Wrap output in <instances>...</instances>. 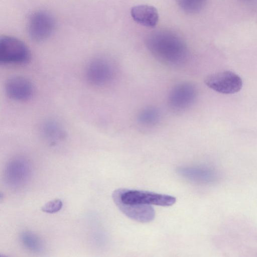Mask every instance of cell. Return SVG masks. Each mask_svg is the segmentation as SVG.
<instances>
[{"label":"cell","mask_w":257,"mask_h":257,"mask_svg":"<svg viewBox=\"0 0 257 257\" xmlns=\"http://www.w3.org/2000/svg\"><path fill=\"white\" fill-rule=\"evenodd\" d=\"M5 88L8 96L17 101L30 99L34 92L32 82L21 76H15L9 78L5 83Z\"/></svg>","instance_id":"obj_8"},{"label":"cell","mask_w":257,"mask_h":257,"mask_svg":"<svg viewBox=\"0 0 257 257\" xmlns=\"http://www.w3.org/2000/svg\"><path fill=\"white\" fill-rule=\"evenodd\" d=\"M180 9L184 12L194 14L200 12L205 7L206 0H176Z\"/></svg>","instance_id":"obj_16"},{"label":"cell","mask_w":257,"mask_h":257,"mask_svg":"<svg viewBox=\"0 0 257 257\" xmlns=\"http://www.w3.org/2000/svg\"><path fill=\"white\" fill-rule=\"evenodd\" d=\"M56 21L49 12L38 10L29 17L27 31L30 38L35 42H42L51 37L56 28Z\"/></svg>","instance_id":"obj_4"},{"label":"cell","mask_w":257,"mask_h":257,"mask_svg":"<svg viewBox=\"0 0 257 257\" xmlns=\"http://www.w3.org/2000/svg\"><path fill=\"white\" fill-rule=\"evenodd\" d=\"M31 58V51L23 41L10 36L1 37V64H25L30 61Z\"/></svg>","instance_id":"obj_3"},{"label":"cell","mask_w":257,"mask_h":257,"mask_svg":"<svg viewBox=\"0 0 257 257\" xmlns=\"http://www.w3.org/2000/svg\"><path fill=\"white\" fill-rule=\"evenodd\" d=\"M117 208L130 218L142 223L152 221L155 211L150 205L128 204L117 199L113 200Z\"/></svg>","instance_id":"obj_9"},{"label":"cell","mask_w":257,"mask_h":257,"mask_svg":"<svg viewBox=\"0 0 257 257\" xmlns=\"http://www.w3.org/2000/svg\"><path fill=\"white\" fill-rule=\"evenodd\" d=\"M197 95V90L193 83H179L174 86L169 93L168 105L174 112H182L193 104Z\"/></svg>","instance_id":"obj_5"},{"label":"cell","mask_w":257,"mask_h":257,"mask_svg":"<svg viewBox=\"0 0 257 257\" xmlns=\"http://www.w3.org/2000/svg\"><path fill=\"white\" fill-rule=\"evenodd\" d=\"M114 74L113 64L103 57L92 59L87 64L85 70V77L88 82L97 86H104L110 83Z\"/></svg>","instance_id":"obj_7"},{"label":"cell","mask_w":257,"mask_h":257,"mask_svg":"<svg viewBox=\"0 0 257 257\" xmlns=\"http://www.w3.org/2000/svg\"><path fill=\"white\" fill-rule=\"evenodd\" d=\"M211 89L223 94H233L240 91L242 86L241 78L230 71H222L208 75L204 80Z\"/></svg>","instance_id":"obj_6"},{"label":"cell","mask_w":257,"mask_h":257,"mask_svg":"<svg viewBox=\"0 0 257 257\" xmlns=\"http://www.w3.org/2000/svg\"><path fill=\"white\" fill-rule=\"evenodd\" d=\"M112 199H117L128 204L155 205L161 206H170L176 201L175 197L167 194L150 191L117 189L112 194Z\"/></svg>","instance_id":"obj_2"},{"label":"cell","mask_w":257,"mask_h":257,"mask_svg":"<svg viewBox=\"0 0 257 257\" xmlns=\"http://www.w3.org/2000/svg\"><path fill=\"white\" fill-rule=\"evenodd\" d=\"M178 172L184 178L195 182H208L213 177L210 170L202 167H182L178 169Z\"/></svg>","instance_id":"obj_12"},{"label":"cell","mask_w":257,"mask_h":257,"mask_svg":"<svg viewBox=\"0 0 257 257\" xmlns=\"http://www.w3.org/2000/svg\"><path fill=\"white\" fill-rule=\"evenodd\" d=\"M62 206L63 203L60 199H54L45 203L41 207V210L46 213H54L60 210Z\"/></svg>","instance_id":"obj_17"},{"label":"cell","mask_w":257,"mask_h":257,"mask_svg":"<svg viewBox=\"0 0 257 257\" xmlns=\"http://www.w3.org/2000/svg\"><path fill=\"white\" fill-rule=\"evenodd\" d=\"M160 117V112L157 107L147 106L139 112L137 121L142 126H154L159 122Z\"/></svg>","instance_id":"obj_14"},{"label":"cell","mask_w":257,"mask_h":257,"mask_svg":"<svg viewBox=\"0 0 257 257\" xmlns=\"http://www.w3.org/2000/svg\"><path fill=\"white\" fill-rule=\"evenodd\" d=\"M42 133L45 138L52 141H58L64 139L66 132L63 126L57 121L48 120L42 126Z\"/></svg>","instance_id":"obj_13"},{"label":"cell","mask_w":257,"mask_h":257,"mask_svg":"<svg viewBox=\"0 0 257 257\" xmlns=\"http://www.w3.org/2000/svg\"><path fill=\"white\" fill-rule=\"evenodd\" d=\"M21 240L24 246L31 251H41L43 248L41 239L32 232L24 231L21 235Z\"/></svg>","instance_id":"obj_15"},{"label":"cell","mask_w":257,"mask_h":257,"mask_svg":"<svg viewBox=\"0 0 257 257\" xmlns=\"http://www.w3.org/2000/svg\"><path fill=\"white\" fill-rule=\"evenodd\" d=\"M146 45L154 57L166 65H181L188 58L186 44L178 34L170 31L153 32L147 37Z\"/></svg>","instance_id":"obj_1"},{"label":"cell","mask_w":257,"mask_h":257,"mask_svg":"<svg viewBox=\"0 0 257 257\" xmlns=\"http://www.w3.org/2000/svg\"><path fill=\"white\" fill-rule=\"evenodd\" d=\"M22 159L13 160L7 168L6 177L8 183L14 186L24 184L29 175V167Z\"/></svg>","instance_id":"obj_11"},{"label":"cell","mask_w":257,"mask_h":257,"mask_svg":"<svg viewBox=\"0 0 257 257\" xmlns=\"http://www.w3.org/2000/svg\"><path fill=\"white\" fill-rule=\"evenodd\" d=\"M131 15L135 22L147 27H154L159 21L157 10L154 7L148 5H140L132 7Z\"/></svg>","instance_id":"obj_10"}]
</instances>
